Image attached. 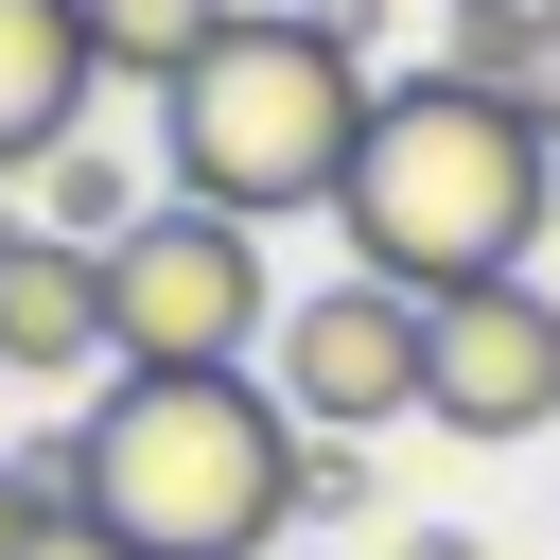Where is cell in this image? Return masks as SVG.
I'll use <instances>...</instances> for the list:
<instances>
[{
	"mask_svg": "<svg viewBox=\"0 0 560 560\" xmlns=\"http://www.w3.org/2000/svg\"><path fill=\"white\" fill-rule=\"evenodd\" d=\"M298 402L262 368H105L70 438H35L52 508H88L122 560H280L298 525Z\"/></svg>",
	"mask_w": 560,
	"mask_h": 560,
	"instance_id": "1",
	"label": "cell"
},
{
	"mask_svg": "<svg viewBox=\"0 0 560 560\" xmlns=\"http://www.w3.org/2000/svg\"><path fill=\"white\" fill-rule=\"evenodd\" d=\"M332 228H350V262L402 280V298L525 280V245L560 228V140H542L508 88H472V70H385Z\"/></svg>",
	"mask_w": 560,
	"mask_h": 560,
	"instance_id": "2",
	"label": "cell"
},
{
	"mask_svg": "<svg viewBox=\"0 0 560 560\" xmlns=\"http://www.w3.org/2000/svg\"><path fill=\"white\" fill-rule=\"evenodd\" d=\"M368 105H385L368 35H332L315 0H245V18H228V35H210L175 88H158V192L245 210V228L332 210V192H350Z\"/></svg>",
	"mask_w": 560,
	"mask_h": 560,
	"instance_id": "3",
	"label": "cell"
},
{
	"mask_svg": "<svg viewBox=\"0 0 560 560\" xmlns=\"http://www.w3.org/2000/svg\"><path fill=\"white\" fill-rule=\"evenodd\" d=\"M105 350H122V368H262V350H280V262H262V228L158 192V210L105 245Z\"/></svg>",
	"mask_w": 560,
	"mask_h": 560,
	"instance_id": "4",
	"label": "cell"
},
{
	"mask_svg": "<svg viewBox=\"0 0 560 560\" xmlns=\"http://www.w3.org/2000/svg\"><path fill=\"white\" fill-rule=\"evenodd\" d=\"M262 385L298 402V438H385V420H420L438 402V298H402V280H315V298H280V350H262Z\"/></svg>",
	"mask_w": 560,
	"mask_h": 560,
	"instance_id": "5",
	"label": "cell"
},
{
	"mask_svg": "<svg viewBox=\"0 0 560 560\" xmlns=\"http://www.w3.org/2000/svg\"><path fill=\"white\" fill-rule=\"evenodd\" d=\"M438 438H542L560 420V280H472V298H438V402H420Z\"/></svg>",
	"mask_w": 560,
	"mask_h": 560,
	"instance_id": "6",
	"label": "cell"
},
{
	"mask_svg": "<svg viewBox=\"0 0 560 560\" xmlns=\"http://www.w3.org/2000/svg\"><path fill=\"white\" fill-rule=\"evenodd\" d=\"M0 368L18 385H88L105 350V245H52L35 210H0Z\"/></svg>",
	"mask_w": 560,
	"mask_h": 560,
	"instance_id": "7",
	"label": "cell"
},
{
	"mask_svg": "<svg viewBox=\"0 0 560 560\" xmlns=\"http://www.w3.org/2000/svg\"><path fill=\"white\" fill-rule=\"evenodd\" d=\"M105 52H88V0H0V175H52V140L88 122Z\"/></svg>",
	"mask_w": 560,
	"mask_h": 560,
	"instance_id": "8",
	"label": "cell"
},
{
	"mask_svg": "<svg viewBox=\"0 0 560 560\" xmlns=\"http://www.w3.org/2000/svg\"><path fill=\"white\" fill-rule=\"evenodd\" d=\"M228 18H245V0H88V52H105V88H140V105H158Z\"/></svg>",
	"mask_w": 560,
	"mask_h": 560,
	"instance_id": "9",
	"label": "cell"
},
{
	"mask_svg": "<svg viewBox=\"0 0 560 560\" xmlns=\"http://www.w3.org/2000/svg\"><path fill=\"white\" fill-rule=\"evenodd\" d=\"M140 210H158V192H140L122 140H52V175H35V228H52V245H122Z\"/></svg>",
	"mask_w": 560,
	"mask_h": 560,
	"instance_id": "10",
	"label": "cell"
},
{
	"mask_svg": "<svg viewBox=\"0 0 560 560\" xmlns=\"http://www.w3.org/2000/svg\"><path fill=\"white\" fill-rule=\"evenodd\" d=\"M368 490H385L368 438H315V455H298V525H368Z\"/></svg>",
	"mask_w": 560,
	"mask_h": 560,
	"instance_id": "11",
	"label": "cell"
},
{
	"mask_svg": "<svg viewBox=\"0 0 560 560\" xmlns=\"http://www.w3.org/2000/svg\"><path fill=\"white\" fill-rule=\"evenodd\" d=\"M35 525H52V472H35V455H0V560H18Z\"/></svg>",
	"mask_w": 560,
	"mask_h": 560,
	"instance_id": "12",
	"label": "cell"
},
{
	"mask_svg": "<svg viewBox=\"0 0 560 560\" xmlns=\"http://www.w3.org/2000/svg\"><path fill=\"white\" fill-rule=\"evenodd\" d=\"M18 560H122V542H105V525H88V508H52V525H35V542H18Z\"/></svg>",
	"mask_w": 560,
	"mask_h": 560,
	"instance_id": "13",
	"label": "cell"
},
{
	"mask_svg": "<svg viewBox=\"0 0 560 560\" xmlns=\"http://www.w3.org/2000/svg\"><path fill=\"white\" fill-rule=\"evenodd\" d=\"M402 560H490V542L472 525H402Z\"/></svg>",
	"mask_w": 560,
	"mask_h": 560,
	"instance_id": "14",
	"label": "cell"
},
{
	"mask_svg": "<svg viewBox=\"0 0 560 560\" xmlns=\"http://www.w3.org/2000/svg\"><path fill=\"white\" fill-rule=\"evenodd\" d=\"M455 18H560V0H455Z\"/></svg>",
	"mask_w": 560,
	"mask_h": 560,
	"instance_id": "15",
	"label": "cell"
}]
</instances>
